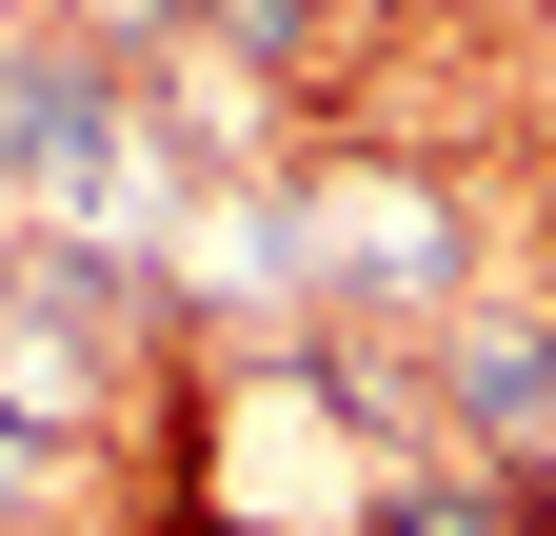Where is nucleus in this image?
Instances as JSON below:
<instances>
[{
  "mask_svg": "<svg viewBox=\"0 0 556 536\" xmlns=\"http://www.w3.org/2000/svg\"><path fill=\"white\" fill-rule=\"evenodd\" d=\"M358 279H417V298L457 279V219H438L417 179H318V219H299V298H358Z\"/></svg>",
  "mask_w": 556,
  "mask_h": 536,
  "instance_id": "1",
  "label": "nucleus"
},
{
  "mask_svg": "<svg viewBox=\"0 0 556 536\" xmlns=\"http://www.w3.org/2000/svg\"><path fill=\"white\" fill-rule=\"evenodd\" d=\"M536 397H556V339L497 318V339H477V437H536Z\"/></svg>",
  "mask_w": 556,
  "mask_h": 536,
  "instance_id": "2",
  "label": "nucleus"
},
{
  "mask_svg": "<svg viewBox=\"0 0 556 536\" xmlns=\"http://www.w3.org/2000/svg\"><path fill=\"white\" fill-rule=\"evenodd\" d=\"M397 536H497V497L477 477H397Z\"/></svg>",
  "mask_w": 556,
  "mask_h": 536,
  "instance_id": "3",
  "label": "nucleus"
},
{
  "mask_svg": "<svg viewBox=\"0 0 556 536\" xmlns=\"http://www.w3.org/2000/svg\"><path fill=\"white\" fill-rule=\"evenodd\" d=\"M199 21H219L239 60H299V0H199Z\"/></svg>",
  "mask_w": 556,
  "mask_h": 536,
  "instance_id": "4",
  "label": "nucleus"
}]
</instances>
